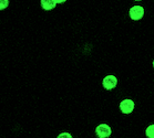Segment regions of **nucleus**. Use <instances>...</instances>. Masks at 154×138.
<instances>
[{
  "instance_id": "f257e3e1",
  "label": "nucleus",
  "mask_w": 154,
  "mask_h": 138,
  "mask_svg": "<svg viewBox=\"0 0 154 138\" xmlns=\"http://www.w3.org/2000/svg\"><path fill=\"white\" fill-rule=\"evenodd\" d=\"M112 134V129L108 124H100L95 128V135L99 138H106L110 137Z\"/></svg>"
},
{
  "instance_id": "f03ea898",
  "label": "nucleus",
  "mask_w": 154,
  "mask_h": 138,
  "mask_svg": "<svg viewBox=\"0 0 154 138\" xmlns=\"http://www.w3.org/2000/svg\"><path fill=\"white\" fill-rule=\"evenodd\" d=\"M130 18L134 21L141 20L144 16V8L142 6H133V7L130 8L129 11Z\"/></svg>"
},
{
  "instance_id": "7ed1b4c3",
  "label": "nucleus",
  "mask_w": 154,
  "mask_h": 138,
  "mask_svg": "<svg viewBox=\"0 0 154 138\" xmlns=\"http://www.w3.org/2000/svg\"><path fill=\"white\" fill-rule=\"evenodd\" d=\"M102 85H103V87H104L105 90L108 91L113 90L118 85V79H116V76L112 75V74L104 76V79L102 81Z\"/></svg>"
},
{
  "instance_id": "20e7f679",
  "label": "nucleus",
  "mask_w": 154,
  "mask_h": 138,
  "mask_svg": "<svg viewBox=\"0 0 154 138\" xmlns=\"http://www.w3.org/2000/svg\"><path fill=\"white\" fill-rule=\"evenodd\" d=\"M134 107H135V103L132 100H130V98L123 100L120 103V110L122 112L123 114H131L134 110Z\"/></svg>"
},
{
  "instance_id": "39448f33",
  "label": "nucleus",
  "mask_w": 154,
  "mask_h": 138,
  "mask_svg": "<svg viewBox=\"0 0 154 138\" xmlns=\"http://www.w3.org/2000/svg\"><path fill=\"white\" fill-rule=\"evenodd\" d=\"M40 4L43 10L50 11L57 7V2L54 0H40Z\"/></svg>"
},
{
  "instance_id": "423d86ee",
  "label": "nucleus",
  "mask_w": 154,
  "mask_h": 138,
  "mask_svg": "<svg viewBox=\"0 0 154 138\" xmlns=\"http://www.w3.org/2000/svg\"><path fill=\"white\" fill-rule=\"evenodd\" d=\"M145 135L149 138H154V124L147 126V128L145 129Z\"/></svg>"
},
{
  "instance_id": "0eeeda50",
  "label": "nucleus",
  "mask_w": 154,
  "mask_h": 138,
  "mask_svg": "<svg viewBox=\"0 0 154 138\" xmlns=\"http://www.w3.org/2000/svg\"><path fill=\"white\" fill-rule=\"evenodd\" d=\"M9 0H0V11L5 10V9H7L9 7Z\"/></svg>"
},
{
  "instance_id": "6e6552de",
  "label": "nucleus",
  "mask_w": 154,
  "mask_h": 138,
  "mask_svg": "<svg viewBox=\"0 0 154 138\" xmlns=\"http://www.w3.org/2000/svg\"><path fill=\"white\" fill-rule=\"evenodd\" d=\"M57 137H58V138H62V137L72 138L73 136H72V134H70V133H67V131H63V133H60V134L57 135Z\"/></svg>"
},
{
  "instance_id": "1a4fd4ad",
  "label": "nucleus",
  "mask_w": 154,
  "mask_h": 138,
  "mask_svg": "<svg viewBox=\"0 0 154 138\" xmlns=\"http://www.w3.org/2000/svg\"><path fill=\"white\" fill-rule=\"evenodd\" d=\"M54 1H56L57 4H64L67 0H54Z\"/></svg>"
},
{
  "instance_id": "9d476101",
  "label": "nucleus",
  "mask_w": 154,
  "mask_h": 138,
  "mask_svg": "<svg viewBox=\"0 0 154 138\" xmlns=\"http://www.w3.org/2000/svg\"><path fill=\"white\" fill-rule=\"evenodd\" d=\"M153 68H154V60H153Z\"/></svg>"
},
{
  "instance_id": "9b49d317",
  "label": "nucleus",
  "mask_w": 154,
  "mask_h": 138,
  "mask_svg": "<svg viewBox=\"0 0 154 138\" xmlns=\"http://www.w3.org/2000/svg\"><path fill=\"white\" fill-rule=\"evenodd\" d=\"M135 1H141V0H135Z\"/></svg>"
}]
</instances>
